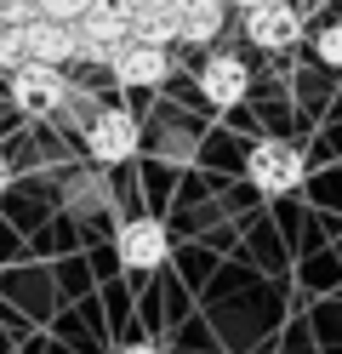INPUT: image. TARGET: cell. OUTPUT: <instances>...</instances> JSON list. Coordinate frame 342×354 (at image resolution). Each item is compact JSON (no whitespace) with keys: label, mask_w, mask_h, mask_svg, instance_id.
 <instances>
[{"label":"cell","mask_w":342,"mask_h":354,"mask_svg":"<svg viewBox=\"0 0 342 354\" xmlns=\"http://www.w3.org/2000/svg\"><path fill=\"white\" fill-rule=\"evenodd\" d=\"M314 52H319V63H325V69H342V17L314 35Z\"/></svg>","instance_id":"obj_13"},{"label":"cell","mask_w":342,"mask_h":354,"mask_svg":"<svg viewBox=\"0 0 342 354\" xmlns=\"http://www.w3.org/2000/svg\"><path fill=\"white\" fill-rule=\"evenodd\" d=\"M108 75L120 80L126 92H154V86H166L171 57H166V46H149V40H126V46L114 52Z\"/></svg>","instance_id":"obj_8"},{"label":"cell","mask_w":342,"mask_h":354,"mask_svg":"<svg viewBox=\"0 0 342 354\" xmlns=\"http://www.w3.org/2000/svg\"><path fill=\"white\" fill-rule=\"evenodd\" d=\"M137 143H143V126H137L131 109H91L86 120V154L97 166H126Z\"/></svg>","instance_id":"obj_4"},{"label":"cell","mask_w":342,"mask_h":354,"mask_svg":"<svg viewBox=\"0 0 342 354\" xmlns=\"http://www.w3.org/2000/svg\"><path fill=\"white\" fill-rule=\"evenodd\" d=\"M171 12H177V29H182L189 46H211V40L222 35L228 0H171Z\"/></svg>","instance_id":"obj_10"},{"label":"cell","mask_w":342,"mask_h":354,"mask_svg":"<svg viewBox=\"0 0 342 354\" xmlns=\"http://www.w3.org/2000/svg\"><path fill=\"white\" fill-rule=\"evenodd\" d=\"M40 17V0H0V24H29Z\"/></svg>","instance_id":"obj_16"},{"label":"cell","mask_w":342,"mask_h":354,"mask_svg":"<svg viewBox=\"0 0 342 354\" xmlns=\"http://www.w3.org/2000/svg\"><path fill=\"white\" fill-rule=\"evenodd\" d=\"M91 0H40V17H63V24H80Z\"/></svg>","instance_id":"obj_15"},{"label":"cell","mask_w":342,"mask_h":354,"mask_svg":"<svg viewBox=\"0 0 342 354\" xmlns=\"http://www.w3.org/2000/svg\"><path fill=\"white\" fill-rule=\"evenodd\" d=\"M240 29H245V40L257 52H285V46L303 40V12L291 0H263V6H251L240 17Z\"/></svg>","instance_id":"obj_6"},{"label":"cell","mask_w":342,"mask_h":354,"mask_svg":"<svg viewBox=\"0 0 342 354\" xmlns=\"http://www.w3.org/2000/svg\"><path fill=\"white\" fill-rule=\"evenodd\" d=\"M126 6H131V12H137V6H154V0H126Z\"/></svg>","instance_id":"obj_20"},{"label":"cell","mask_w":342,"mask_h":354,"mask_svg":"<svg viewBox=\"0 0 342 354\" xmlns=\"http://www.w3.org/2000/svg\"><path fill=\"white\" fill-rule=\"evenodd\" d=\"M200 97L211 103V109H240L245 92H251V69H245V57L234 52H211V57H200Z\"/></svg>","instance_id":"obj_7"},{"label":"cell","mask_w":342,"mask_h":354,"mask_svg":"<svg viewBox=\"0 0 342 354\" xmlns=\"http://www.w3.org/2000/svg\"><path fill=\"white\" fill-rule=\"evenodd\" d=\"M75 29H80V57L86 63H114V52L131 40V6L126 0H91Z\"/></svg>","instance_id":"obj_3"},{"label":"cell","mask_w":342,"mask_h":354,"mask_svg":"<svg viewBox=\"0 0 342 354\" xmlns=\"http://www.w3.org/2000/svg\"><path fill=\"white\" fill-rule=\"evenodd\" d=\"M29 63V40H23V24H0V75H12Z\"/></svg>","instance_id":"obj_12"},{"label":"cell","mask_w":342,"mask_h":354,"mask_svg":"<svg viewBox=\"0 0 342 354\" xmlns=\"http://www.w3.org/2000/svg\"><path fill=\"white\" fill-rule=\"evenodd\" d=\"M68 97H75V86H68V75L57 69V63H23V69H12V103L23 109V115H57V109H68Z\"/></svg>","instance_id":"obj_2"},{"label":"cell","mask_w":342,"mask_h":354,"mask_svg":"<svg viewBox=\"0 0 342 354\" xmlns=\"http://www.w3.org/2000/svg\"><path fill=\"white\" fill-rule=\"evenodd\" d=\"M228 6H240V12H251V6H263V0H228Z\"/></svg>","instance_id":"obj_19"},{"label":"cell","mask_w":342,"mask_h":354,"mask_svg":"<svg viewBox=\"0 0 342 354\" xmlns=\"http://www.w3.org/2000/svg\"><path fill=\"white\" fill-rule=\"evenodd\" d=\"M23 40H29L35 63H57L63 69L68 57H80V29L63 24V17H29V24H23Z\"/></svg>","instance_id":"obj_9"},{"label":"cell","mask_w":342,"mask_h":354,"mask_svg":"<svg viewBox=\"0 0 342 354\" xmlns=\"http://www.w3.org/2000/svg\"><path fill=\"white\" fill-rule=\"evenodd\" d=\"M131 40H149V46H171V40H182L171 0H154V6H137L131 12Z\"/></svg>","instance_id":"obj_11"},{"label":"cell","mask_w":342,"mask_h":354,"mask_svg":"<svg viewBox=\"0 0 342 354\" xmlns=\"http://www.w3.org/2000/svg\"><path fill=\"white\" fill-rule=\"evenodd\" d=\"M108 201V189L97 183V177H91V183H86V177H75V183H68V206H75V212H97Z\"/></svg>","instance_id":"obj_14"},{"label":"cell","mask_w":342,"mask_h":354,"mask_svg":"<svg viewBox=\"0 0 342 354\" xmlns=\"http://www.w3.org/2000/svg\"><path fill=\"white\" fill-rule=\"evenodd\" d=\"M245 177H251L257 194H296L303 177H308V160H303L296 143L263 138V143H251V154H245Z\"/></svg>","instance_id":"obj_1"},{"label":"cell","mask_w":342,"mask_h":354,"mask_svg":"<svg viewBox=\"0 0 342 354\" xmlns=\"http://www.w3.org/2000/svg\"><path fill=\"white\" fill-rule=\"evenodd\" d=\"M114 257H120L126 274H149L160 263L171 257V234L160 217H126L120 229H114Z\"/></svg>","instance_id":"obj_5"},{"label":"cell","mask_w":342,"mask_h":354,"mask_svg":"<svg viewBox=\"0 0 342 354\" xmlns=\"http://www.w3.org/2000/svg\"><path fill=\"white\" fill-rule=\"evenodd\" d=\"M114 354H166V348H160V343H120Z\"/></svg>","instance_id":"obj_17"},{"label":"cell","mask_w":342,"mask_h":354,"mask_svg":"<svg viewBox=\"0 0 342 354\" xmlns=\"http://www.w3.org/2000/svg\"><path fill=\"white\" fill-rule=\"evenodd\" d=\"M6 189H12V160L0 154V194H6Z\"/></svg>","instance_id":"obj_18"}]
</instances>
